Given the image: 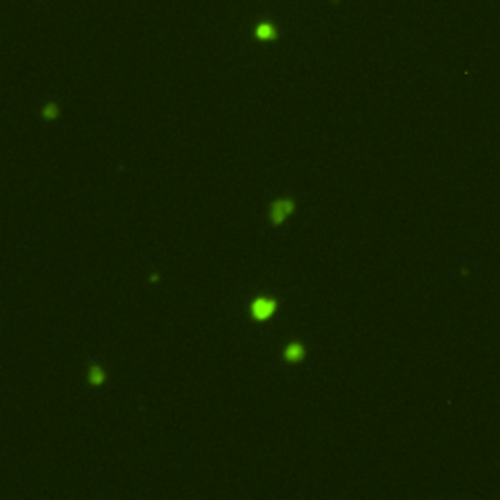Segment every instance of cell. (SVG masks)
Returning a JSON list of instances; mask_svg holds the SVG:
<instances>
[{
	"instance_id": "6da1fadb",
	"label": "cell",
	"mask_w": 500,
	"mask_h": 500,
	"mask_svg": "<svg viewBox=\"0 0 500 500\" xmlns=\"http://www.w3.org/2000/svg\"><path fill=\"white\" fill-rule=\"evenodd\" d=\"M250 309H252V317L254 319L264 321V319L274 315V311H276V301L270 299V297H258V299L252 301Z\"/></svg>"
},
{
	"instance_id": "7a4b0ae2",
	"label": "cell",
	"mask_w": 500,
	"mask_h": 500,
	"mask_svg": "<svg viewBox=\"0 0 500 500\" xmlns=\"http://www.w3.org/2000/svg\"><path fill=\"white\" fill-rule=\"evenodd\" d=\"M293 207H295V201L293 200H281V201H276L274 205H272V211H270V217H272V223L274 225H279V223H283V219L293 213Z\"/></svg>"
},
{
	"instance_id": "3957f363",
	"label": "cell",
	"mask_w": 500,
	"mask_h": 500,
	"mask_svg": "<svg viewBox=\"0 0 500 500\" xmlns=\"http://www.w3.org/2000/svg\"><path fill=\"white\" fill-rule=\"evenodd\" d=\"M256 37L262 39V41H272V39L278 37V32L270 22H262L256 26Z\"/></svg>"
},
{
	"instance_id": "277c9868",
	"label": "cell",
	"mask_w": 500,
	"mask_h": 500,
	"mask_svg": "<svg viewBox=\"0 0 500 500\" xmlns=\"http://www.w3.org/2000/svg\"><path fill=\"white\" fill-rule=\"evenodd\" d=\"M285 360L288 362H301L303 360V356H305V350H303V346L299 344V342H293V344H289L288 348H285Z\"/></svg>"
},
{
	"instance_id": "5b68a950",
	"label": "cell",
	"mask_w": 500,
	"mask_h": 500,
	"mask_svg": "<svg viewBox=\"0 0 500 500\" xmlns=\"http://www.w3.org/2000/svg\"><path fill=\"white\" fill-rule=\"evenodd\" d=\"M90 383H92V385H100V383H104V371H102L98 366L90 367Z\"/></svg>"
},
{
	"instance_id": "8992f818",
	"label": "cell",
	"mask_w": 500,
	"mask_h": 500,
	"mask_svg": "<svg viewBox=\"0 0 500 500\" xmlns=\"http://www.w3.org/2000/svg\"><path fill=\"white\" fill-rule=\"evenodd\" d=\"M57 115H59V108H57V104H47L43 110V117L45 120H55Z\"/></svg>"
}]
</instances>
